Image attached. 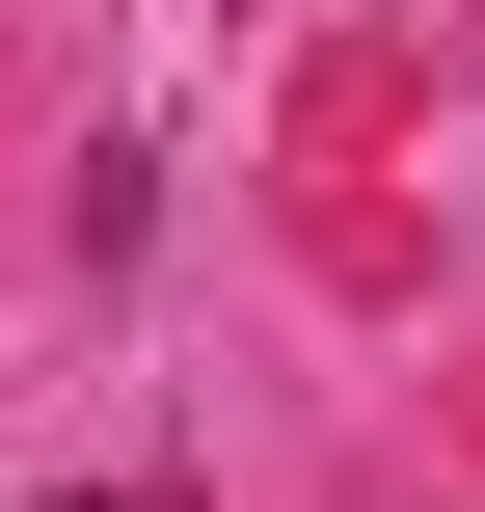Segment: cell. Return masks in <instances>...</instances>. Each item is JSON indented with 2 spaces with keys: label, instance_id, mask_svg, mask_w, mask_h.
Returning <instances> with one entry per match:
<instances>
[{
  "label": "cell",
  "instance_id": "6da1fadb",
  "mask_svg": "<svg viewBox=\"0 0 485 512\" xmlns=\"http://www.w3.org/2000/svg\"><path fill=\"white\" fill-rule=\"evenodd\" d=\"M81 512H162V486H81Z\"/></svg>",
  "mask_w": 485,
  "mask_h": 512
}]
</instances>
